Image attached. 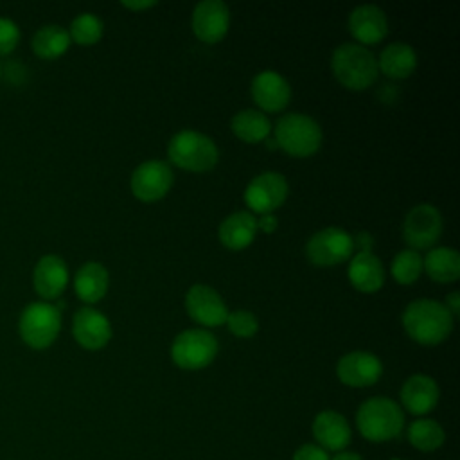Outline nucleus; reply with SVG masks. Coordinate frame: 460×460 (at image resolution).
<instances>
[{"instance_id": "obj_25", "label": "nucleus", "mask_w": 460, "mask_h": 460, "mask_svg": "<svg viewBox=\"0 0 460 460\" xmlns=\"http://www.w3.org/2000/svg\"><path fill=\"white\" fill-rule=\"evenodd\" d=\"M422 270L435 282H455L460 277V255L456 250L447 246L431 248L428 255L422 259Z\"/></svg>"}, {"instance_id": "obj_35", "label": "nucleus", "mask_w": 460, "mask_h": 460, "mask_svg": "<svg viewBox=\"0 0 460 460\" xmlns=\"http://www.w3.org/2000/svg\"><path fill=\"white\" fill-rule=\"evenodd\" d=\"M446 309L449 311V314L453 316V318H456L458 316V313H460V295H458V291H451L447 296H446Z\"/></svg>"}, {"instance_id": "obj_3", "label": "nucleus", "mask_w": 460, "mask_h": 460, "mask_svg": "<svg viewBox=\"0 0 460 460\" xmlns=\"http://www.w3.org/2000/svg\"><path fill=\"white\" fill-rule=\"evenodd\" d=\"M331 68L340 84L349 90H367L377 79L376 56L359 43H341L331 56Z\"/></svg>"}, {"instance_id": "obj_26", "label": "nucleus", "mask_w": 460, "mask_h": 460, "mask_svg": "<svg viewBox=\"0 0 460 460\" xmlns=\"http://www.w3.org/2000/svg\"><path fill=\"white\" fill-rule=\"evenodd\" d=\"M232 133L246 142V144H257L268 138L271 133V122L268 115H264L261 110H241L237 111L230 120Z\"/></svg>"}, {"instance_id": "obj_21", "label": "nucleus", "mask_w": 460, "mask_h": 460, "mask_svg": "<svg viewBox=\"0 0 460 460\" xmlns=\"http://www.w3.org/2000/svg\"><path fill=\"white\" fill-rule=\"evenodd\" d=\"M347 275L354 289L361 293H376L385 284L383 262L372 252H358L349 262Z\"/></svg>"}, {"instance_id": "obj_23", "label": "nucleus", "mask_w": 460, "mask_h": 460, "mask_svg": "<svg viewBox=\"0 0 460 460\" xmlns=\"http://www.w3.org/2000/svg\"><path fill=\"white\" fill-rule=\"evenodd\" d=\"M110 286L108 270L95 261L84 262L74 275V291L79 300L86 304L99 302Z\"/></svg>"}, {"instance_id": "obj_2", "label": "nucleus", "mask_w": 460, "mask_h": 460, "mask_svg": "<svg viewBox=\"0 0 460 460\" xmlns=\"http://www.w3.org/2000/svg\"><path fill=\"white\" fill-rule=\"evenodd\" d=\"M356 426L368 442H388L401 435L404 413L402 408L388 397H370L359 404Z\"/></svg>"}, {"instance_id": "obj_29", "label": "nucleus", "mask_w": 460, "mask_h": 460, "mask_svg": "<svg viewBox=\"0 0 460 460\" xmlns=\"http://www.w3.org/2000/svg\"><path fill=\"white\" fill-rule=\"evenodd\" d=\"M102 32H104L102 20L93 13L77 14L72 20L70 29H68L70 40L75 41L77 45H83V47L95 45L102 38Z\"/></svg>"}, {"instance_id": "obj_18", "label": "nucleus", "mask_w": 460, "mask_h": 460, "mask_svg": "<svg viewBox=\"0 0 460 460\" xmlns=\"http://www.w3.org/2000/svg\"><path fill=\"white\" fill-rule=\"evenodd\" d=\"M66 284H68V268L59 255L47 253L38 259L32 270V286H34V291L43 300L58 298L65 291Z\"/></svg>"}, {"instance_id": "obj_36", "label": "nucleus", "mask_w": 460, "mask_h": 460, "mask_svg": "<svg viewBox=\"0 0 460 460\" xmlns=\"http://www.w3.org/2000/svg\"><path fill=\"white\" fill-rule=\"evenodd\" d=\"M122 5L129 11H142V9H149L153 5H156V2L151 0H140V2H122Z\"/></svg>"}, {"instance_id": "obj_11", "label": "nucleus", "mask_w": 460, "mask_h": 460, "mask_svg": "<svg viewBox=\"0 0 460 460\" xmlns=\"http://www.w3.org/2000/svg\"><path fill=\"white\" fill-rule=\"evenodd\" d=\"M172 181L174 174L165 162L147 160L131 172L129 189L137 199L144 203H155L171 190Z\"/></svg>"}, {"instance_id": "obj_37", "label": "nucleus", "mask_w": 460, "mask_h": 460, "mask_svg": "<svg viewBox=\"0 0 460 460\" xmlns=\"http://www.w3.org/2000/svg\"><path fill=\"white\" fill-rule=\"evenodd\" d=\"M331 460H363V458L354 451H340Z\"/></svg>"}, {"instance_id": "obj_13", "label": "nucleus", "mask_w": 460, "mask_h": 460, "mask_svg": "<svg viewBox=\"0 0 460 460\" xmlns=\"http://www.w3.org/2000/svg\"><path fill=\"white\" fill-rule=\"evenodd\" d=\"M336 376L343 385L352 388L372 386L383 376V363L372 352L352 350L338 359Z\"/></svg>"}, {"instance_id": "obj_7", "label": "nucleus", "mask_w": 460, "mask_h": 460, "mask_svg": "<svg viewBox=\"0 0 460 460\" xmlns=\"http://www.w3.org/2000/svg\"><path fill=\"white\" fill-rule=\"evenodd\" d=\"M216 336L205 329H185L171 343V359L181 370H201L217 356Z\"/></svg>"}, {"instance_id": "obj_16", "label": "nucleus", "mask_w": 460, "mask_h": 460, "mask_svg": "<svg viewBox=\"0 0 460 460\" xmlns=\"http://www.w3.org/2000/svg\"><path fill=\"white\" fill-rule=\"evenodd\" d=\"M252 99L268 113L282 111L291 99L289 83L275 70H262L252 79Z\"/></svg>"}, {"instance_id": "obj_4", "label": "nucleus", "mask_w": 460, "mask_h": 460, "mask_svg": "<svg viewBox=\"0 0 460 460\" xmlns=\"http://www.w3.org/2000/svg\"><path fill=\"white\" fill-rule=\"evenodd\" d=\"M167 156L183 171L207 172L216 167L219 149L210 137L194 129H181L169 140Z\"/></svg>"}, {"instance_id": "obj_30", "label": "nucleus", "mask_w": 460, "mask_h": 460, "mask_svg": "<svg viewBox=\"0 0 460 460\" xmlns=\"http://www.w3.org/2000/svg\"><path fill=\"white\" fill-rule=\"evenodd\" d=\"M420 271H422V257L419 255V252L411 248L401 250L390 264V273L394 280L402 286L413 284L420 277Z\"/></svg>"}, {"instance_id": "obj_33", "label": "nucleus", "mask_w": 460, "mask_h": 460, "mask_svg": "<svg viewBox=\"0 0 460 460\" xmlns=\"http://www.w3.org/2000/svg\"><path fill=\"white\" fill-rule=\"evenodd\" d=\"M293 460H331V456L316 444H302L293 453Z\"/></svg>"}, {"instance_id": "obj_31", "label": "nucleus", "mask_w": 460, "mask_h": 460, "mask_svg": "<svg viewBox=\"0 0 460 460\" xmlns=\"http://www.w3.org/2000/svg\"><path fill=\"white\" fill-rule=\"evenodd\" d=\"M225 323L228 325V331L237 338H252L259 331L257 316L246 309H237L228 313Z\"/></svg>"}, {"instance_id": "obj_10", "label": "nucleus", "mask_w": 460, "mask_h": 460, "mask_svg": "<svg viewBox=\"0 0 460 460\" xmlns=\"http://www.w3.org/2000/svg\"><path fill=\"white\" fill-rule=\"evenodd\" d=\"M442 235V216L429 203L415 205L402 221V237L411 250L431 248Z\"/></svg>"}, {"instance_id": "obj_24", "label": "nucleus", "mask_w": 460, "mask_h": 460, "mask_svg": "<svg viewBox=\"0 0 460 460\" xmlns=\"http://www.w3.org/2000/svg\"><path fill=\"white\" fill-rule=\"evenodd\" d=\"M377 59V70L392 79H406L413 74L417 66L415 50L402 41H394L386 45Z\"/></svg>"}, {"instance_id": "obj_19", "label": "nucleus", "mask_w": 460, "mask_h": 460, "mask_svg": "<svg viewBox=\"0 0 460 460\" xmlns=\"http://www.w3.org/2000/svg\"><path fill=\"white\" fill-rule=\"evenodd\" d=\"M349 31L359 45H376L388 34V18L377 5H358L349 14Z\"/></svg>"}, {"instance_id": "obj_15", "label": "nucleus", "mask_w": 460, "mask_h": 460, "mask_svg": "<svg viewBox=\"0 0 460 460\" xmlns=\"http://www.w3.org/2000/svg\"><path fill=\"white\" fill-rule=\"evenodd\" d=\"M74 340L86 350H101L111 340L110 320L93 307H81L72 320Z\"/></svg>"}, {"instance_id": "obj_38", "label": "nucleus", "mask_w": 460, "mask_h": 460, "mask_svg": "<svg viewBox=\"0 0 460 460\" xmlns=\"http://www.w3.org/2000/svg\"><path fill=\"white\" fill-rule=\"evenodd\" d=\"M390 460H402V458H390Z\"/></svg>"}, {"instance_id": "obj_12", "label": "nucleus", "mask_w": 460, "mask_h": 460, "mask_svg": "<svg viewBox=\"0 0 460 460\" xmlns=\"http://www.w3.org/2000/svg\"><path fill=\"white\" fill-rule=\"evenodd\" d=\"M185 309L194 322L205 327L223 325L230 313L221 295L207 284H194L189 288L185 293Z\"/></svg>"}, {"instance_id": "obj_22", "label": "nucleus", "mask_w": 460, "mask_h": 460, "mask_svg": "<svg viewBox=\"0 0 460 460\" xmlns=\"http://www.w3.org/2000/svg\"><path fill=\"white\" fill-rule=\"evenodd\" d=\"M257 232V217L250 210H239L221 221L217 235L225 248L237 252L248 248Z\"/></svg>"}, {"instance_id": "obj_32", "label": "nucleus", "mask_w": 460, "mask_h": 460, "mask_svg": "<svg viewBox=\"0 0 460 460\" xmlns=\"http://www.w3.org/2000/svg\"><path fill=\"white\" fill-rule=\"evenodd\" d=\"M20 41V29L18 25L9 20L0 16V56L11 54Z\"/></svg>"}, {"instance_id": "obj_9", "label": "nucleus", "mask_w": 460, "mask_h": 460, "mask_svg": "<svg viewBox=\"0 0 460 460\" xmlns=\"http://www.w3.org/2000/svg\"><path fill=\"white\" fill-rule=\"evenodd\" d=\"M289 194L288 180L277 171H264L257 174L244 189V203L252 214H271L284 205Z\"/></svg>"}, {"instance_id": "obj_1", "label": "nucleus", "mask_w": 460, "mask_h": 460, "mask_svg": "<svg viewBox=\"0 0 460 460\" xmlns=\"http://www.w3.org/2000/svg\"><path fill=\"white\" fill-rule=\"evenodd\" d=\"M406 334L424 347H435L447 340L453 331V316L446 305L433 298L411 300L402 311Z\"/></svg>"}, {"instance_id": "obj_28", "label": "nucleus", "mask_w": 460, "mask_h": 460, "mask_svg": "<svg viewBox=\"0 0 460 460\" xmlns=\"http://www.w3.org/2000/svg\"><path fill=\"white\" fill-rule=\"evenodd\" d=\"M408 440L410 444L422 451V453H431L437 451L444 440H446V433L444 428L433 420V419H417L408 426Z\"/></svg>"}, {"instance_id": "obj_20", "label": "nucleus", "mask_w": 460, "mask_h": 460, "mask_svg": "<svg viewBox=\"0 0 460 460\" xmlns=\"http://www.w3.org/2000/svg\"><path fill=\"white\" fill-rule=\"evenodd\" d=\"M401 402L413 415L429 413L438 402V385L426 374L410 376L401 386Z\"/></svg>"}, {"instance_id": "obj_14", "label": "nucleus", "mask_w": 460, "mask_h": 460, "mask_svg": "<svg viewBox=\"0 0 460 460\" xmlns=\"http://www.w3.org/2000/svg\"><path fill=\"white\" fill-rule=\"evenodd\" d=\"M230 25V11L221 0H203L192 11V31L201 43H219Z\"/></svg>"}, {"instance_id": "obj_17", "label": "nucleus", "mask_w": 460, "mask_h": 460, "mask_svg": "<svg viewBox=\"0 0 460 460\" xmlns=\"http://www.w3.org/2000/svg\"><path fill=\"white\" fill-rule=\"evenodd\" d=\"M311 431L316 440V446H320L327 453L345 451L352 438L349 420L340 411L334 410H323L316 413V417L313 419Z\"/></svg>"}, {"instance_id": "obj_39", "label": "nucleus", "mask_w": 460, "mask_h": 460, "mask_svg": "<svg viewBox=\"0 0 460 460\" xmlns=\"http://www.w3.org/2000/svg\"><path fill=\"white\" fill-rule=\"evenodd\" d=\"M0 77H2V66H0Z\"/></svg>"}, {"instance_id": "obj_34", "label": "nucleus", "mask_w": 460, "mask_h": 460, "mask_svg": "<svg viewBox=\"0 0 460 460\" xmlns=\"http://www.w3.org/2000/svg\"><path fill=\"white\" fill-rule=\"evenodd\" d=\"M277 217L273 214H262L257 219V230H262L264 234H271L277 230Z\"/></svg>"}, {"instance_id": "obj_8", "label": "nucleus", "mask_w": 460, "mask_h": 460, "mask_svg": "<svg viewBox=\"0 0 460 460\" xmlns=\"http://www.w3.org/2000/svg\"><path fill=\"white\" fill-rule=\"evenodd\" d=\"M354 239L340 226H325L313 234L305 244V255L314 266H336L350 259Z\"/></svg>"}, {"instance_id": "obj_27", "label": "nucleus", "mask_w": 460, "mask_h": 460, "mask_svg": "<svg viewBox=\"0 0 460 460\" xmlns=\"http://www.w3.org/2000/svg\"><path fill=\"white\" fill-rule=\"evenodd\" d=\"M70 43L72 40L65 27L43 25L34 32L31 47H32V52L41 59H58L68 50Z\"/></svg>"}, {"instance_id": "obj_6", "label": "nucleus", "mask_w": 460, "mask_h": 460, "mask_svg": "<svg viewBox=\"0 0 460 460\" xmlns=\"http://www.w3.org/2000/svg\"><path fill=\"white\" fill-rule=\"evenodd\" d=\"M61 331V313L50 302H31L18 318V332L34 350L49 349Z\"/></svg>"}, {"instance_id": "obj_5", "label": "nucleus", "mask_w": 460, "mask_h": 460, "mask_svg": "<svg viewBox=\"0 0 460 460\" xmlns=\"http://www.w3.org/2000/svg\"><path fill=\"white\" fill-rule=\"evenodd\" d=\"M275 144L295 158H307L322 146L320 124L305 113L282 115L275 124Z\"/></svg>"}]
</instances>
